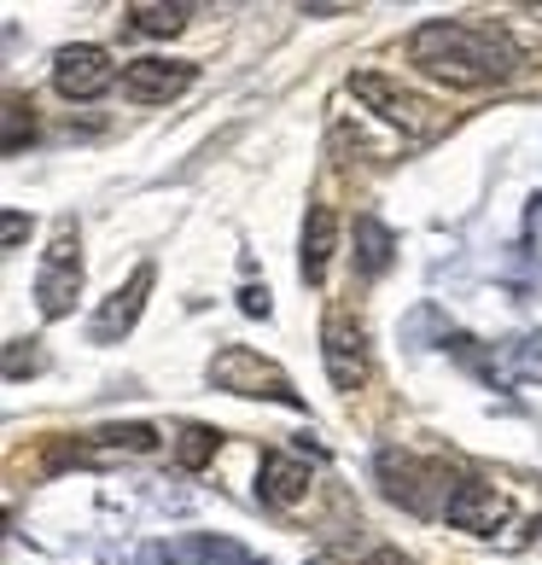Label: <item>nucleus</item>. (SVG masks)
I'll return each mask as SVG.
<instances>
[{
    "instance_id": "nucleus-5",
    "label": "nucleus",
    "mask_w": 542,
    "mask_h": 565,
    "mask_svg": "<svg viewBox=\"0 0 542 565\" xmlns=\"http://www.w3.org/2000/svg\"><path fill=\"white\" fill-rule=\"evenodd\" d=\"M321 362H327V380L332 391H362L368 385V332L357 316H344V309H332L321 321Z\"/></svg>"
},
{
    "instance_id": "nucleus-17",
    "label": "nucleus",
    "mask_w": 542,
    "mask_h": 565,
    "mask_svg": "<svg viewBox=\"0 0 542 565\" xmlns=\"http://www.w3.org/2000/svg\"><path fill=\"white\" fill-rule=\"evenodd\" d=\"M193 554H199L204 565H257L245 548H234V542H222V536H216V542H211V536H199V542H193Z\"/></svg>"
},
{
    "instance_id": "nucleus-9",
    "label": "nucleus",
    "mask_w": 542,
    "mask_h": 565,
    "mask_svg": "<svg viewBox=\"0 0 542 565\" xmlns=\"http://www.w3.org/2000/svg\"><path fill=\"white\" fill-rule=\"evenodd\" d=\"M444 519L455 531H467V536H496L513 519V501L496 490V484H478V478H461L455 484V495H449V508H444Z\"/></svg>"
},
{
    "instance_id": "nucleus-10",
    "label": "nucleus",
    "mask_w": 542,
    "mask_h": 565,
    "mask_svg": "<svg viewBox=\"0 0 542 565\" xmlns=\"http://www.w3.org/2000/svg\"><path fill=\"white\" fill-rule=\"evenodd\" d=\"M309 460H298V455H286V449H268L263 455V467H257V495H263V508H275V513H286V508H298V501L309 495Z\"/></svg>"
},
{
    "instance_id": "nucleus-14",
    "label": "nucleus",
    "mask_w": 542,
    "mask_h": 565,
    "mask_svg": "<svg viewBox=\"0 0 542 565\" xmlns=\"http://www.w3.org/2000/svg\"><path fill=\"white\" fill-rule=\"evenodd\" d=\"M216 444H222V431L199 426V420H187V426L176 431V460H181V472H199V467H211V460H216Z\"/></svg>"
},
{
    "instance_id": "nucleus-19",
    "label": "nucleus",
    "mask_w": 542,
    "mask_h": 565,
    "mask_svg": "<svg viewBox=\"0 0 542 565\" xmlns=\"http://www.w3.org/2000/svg\"><path fill=\"white\" fill-rule=\"evenodd\" d=\"M513 367H519V373H531V380H542V339L513 344Z\"/></svg>"
},
{
    "instance_id": "nucleus-20",
    "label": "nucleus",
    "mask_w": 542,
    "mask_h": 565,
    "mask_svg": "<svg viewBox=\"0 0 542 565\" xmlns=\"http://www.w3.org/2000/svg\"><path fill=\"white\" fill-rule=\"evenodd\" d=\"M24 239H30V216H24V211H7V227H0V245L18 250Z\"/></svg>"
},
{
    "instance_id": "nucleus-7",
    "label": "nucleus",
    "mask_w": 542,
    "mask_h": 565,
    "mask_svg": "<svg viewBox=\"0 0 542 565\" xmlns=\"http://www.w3.org/2000/svg\"><path fill=\"white\" fill-rule=\"evenodd\" d=\"M199 82V65H181V58H129L123 65V94L135 106H170Z\"/></svg>"
},
{
    "instance_id": "nucleus-11",
    "label": "nucleus",
    "mask_w": 542,
    "mask_h": 565,
    "mask_svg": "<svg viewBox=\"0 0 542 565\" xmlns=\"http://www.w3.org/2000/svg\"><path fill=\"white\" fill-rule=\"evenodd\" d=\"M332 250H339V211H332V204H316V211L304 216V250H298V268H304L309 286L327 280Z\"/></svg>"
},
{
    "instance_id": "nucleus-3",
    "label": "nucleus",
    "mask_w": 542,
    "mask_h": 565,
    "mask_svg": "<svg viewBox=\"0 0 542 565\" xmlns=\"http://www.w3.org/2000/svg\"><path fill=\"white\" fill-rule=\"evenodd\" d=\"M350 94H357L373 117H385L391 129H403L408 140H432L444 129V111H437L426 94H414V88H403V82H391L380 71H357L350 76Z\"/></svg>"
},
{
    "instance_id": "nucleus-2",
    "label": "nucleus",
    "mask_w": 542,
    "mask_h": 565,
    "mask_svg": "<svg viewBox=\"0 0 542 565\" xmlns=\"http://www.w3.org/2000/svg\"><path fill=\"white\" fill-rule=\"evenodd\" d=\"M204 380L227 396H263V403H280V408H304V396L286 380V367H275L252 344H222L211 355V367H204Z\"/></svg>"
},
{
    "instance_id": "nucleus-12",
    "label": "nucleus",
    "mask_w": 542,
    "mask_h": 565,
    "mask_svg": "<svg viewBox=\"0 0 542 565\" xmlns=\"http://www.w3.org/2000/svg\"><path fill=\"white\" fill-rule=\"evenodd\" d=\"M391 257H397V234H391L373 211H362L357 216V275H368V280L385 275Z\"/></svg>"
},
{
    "instance_id": "nucleus-8",
    "label": "nucleus",
    "mask_w": 542,
    "mask_h": 565,
    "mask_svg": "<svg viewBox=\"0 0 542 565\" xmlns=\"http://www.w3.org/2000/svg\"><path fill=\"white\" fill-rule=\"evenodd\" d=\"M152 286H158V268H152V263H140L135 275L123 280L106 303H99V316H94V327H88V339H94V344L129 339L135 321H140V309H146V298H152Z\"/></svg>"
},
{
    "instance_id": "nucleus-4",
    "label": "nucleus",
    "mask_w": 542,
    "mask_h": 565,
    "mask_svg": "<svg viewBox=\"0 0 542 565\" xmlns=\"http://www.w3.org/2000/svg\"><path fill=\"white\" fill-rule=\"evenodd\" d=\"M82 298V234H76V216H59L53 222V245L35 268V303L47 321H65Z\"/></svg>"
},
{
    "instance_id": "nucleus-22",
    "label": "nucleus",
    "mask_w": 542,
    "mask_h": 565,
    "mask_svg": "<svg viewBox=\"0 0 542 565\" xmlns=\"http://www.w3.org/2000/svg\"><path fill=\"white\" fill-rule=\"evenodd\" d=\"M344 12H357V7H304V18H344Z\"/></svg>"
},
{
    "instance_id": "nucleus-21",
    "label": "nucleus",
    "mask_w": 542,
    "mask_h": 565,
    "mask_svg": "<svg viewBox=\"0 0 542 565\" xmlns=\"http://www.w3.org/2000/svg\"><path fill=\"white\" fill-rule=\"evenodd\" d=\"M240 309H245V316H263V321H268V309H275V303H268V286H245V291H240Z\"/></svg>"
},
{
    "instance_id": "nucleus-15",
    "label": "nucleus",
    "mask_w": 542,
    "mask_h": 565,
    "mask_svg": "<svg viewBox=\"0 0 542 565\" xmlns=\"http://www.w3.org/2000/svg\"><path fill=\"white\" fill-rule=\"evenodd\" d=\"M88 444L94 449H123V455H152L158 449V431L152 426H99V431H88Z\"/></svg>"
},
{
    "instance_id": "nucleus-6",
    "label": "nucleus",
    "mask_w": 542,
    "mask_h": 565,
    "mask_svg": "<svg viewBox=\"0 0 542 565\" xmlns=\"http://www.w3.org/2000/svg\"><path fill=\"white\" fill-rule=\"evenodd\" d=\"M111 82H123V76H117V65H111V53L94 47V41H71V47L53 53V88H59V99L88 106V99H99Z\"/></svg>"
},
{
    "instance_id": "nucleus-1",
    "label": "nucleus",
    "mask_w": 542,
    "mask_h": 565,
    "mask_svg": "<svg viewBox=\"0 0 542 565\" xmlns=\"http://www.w3.org/2000/svg\"><path fill=\"white\" fill-rule=\"evenodd\" d=\"M408 58L426 76L449 82V88H490V82H508L519 71V41L496 24H478V18H432L408 35Z\"/></svg>"
},
{
    "instance_id": "nucleus-13",
    "label": "nucleus",
    "mask_w": 542,
    "mask_h": 565,
    "mask_svg": "<svg viewBox=\"0 0 542 565\" xmlns=\"http://www.w3.org/2000/svg\"><path fill=\"white\" fill-rule=\"evenodd\" d=\"M187 18H193V7H181V0H135L129 7V24L140 35H181Z\"/></svg>"
},
{
    "instance_id": "nucleus-16",
    "label": "nucleus",
    "mask_w": 542,
    "mask_h": 565,
    "mask_svg": "<svg viewBox=\"0 0 542 565\" xmlns=\"http://www.w3.org/2000/svg\"><path fill=\"white\" fill-rule=\"evenodd\" d=\"M35 135V106L24 94H7V135H0V152H24V140Z\"/></svg>"
},
{
    "instance_id": "nucleus-18",
    "label": "nucleus",
    "mask_w": 542,
    "mask_h": 565,
    "mask_svg": "<svg viewBox=\"0 0 542 565\" xmlns=\"http://www.w3.org/2000/svg\"><path fill=\"white\" fill-rule=\"evenodd\" d=\"M35 367H41V355L24 350V339H12V344H7V380L18 385V380H24V373H35Z\"/></svg>"
}]
</instances>
